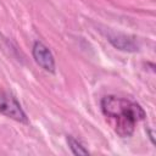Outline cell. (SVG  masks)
<instances>
[{
	"label": "cell",
	"mask_w": 156,
	"mask_h": 156,
	"mask_svg": "<svg viewBox=\"0 0 156 156\" xmlns=\"http://www.w3.org/2000/svg\"><path fill=\"white\" fill-rule=\"evenodd\" d=\"M101 110L115 132L122 138L130 136L135 124L145 117L144 110L136 102L117 96L104 98L101 100Z\"/></svg>",
	"instance_id": "cell-1"
},
{
	"label": "cell",
	"mask_w": 156,
	"mask_h": 156,
	"mask_svg": "<svg viewBox=\"0 0 156 156\" xmlns=\"http://www.w3.org/2000/svg\"><path fill=\"white\" fill-rule=\"evenodd\" d=\"M0 112L15 121L27 122L26 113L21 108L20 102L7 93H0Z\"/></svg>",
	"instance_id": "cell-2"
},
{
	"label": "cell",
	"mask_w": 156,
	"mask_h": 156,
	"mask_svg": "<svg viewBox=\"0 0 156 156\" xmlns=\"http://www.w3.org/2000/svg\"><path fill=\"white\" fill-rule=\"evenodd\" d=\"M33 57L35 60V62L43 67L45 71H50L54 72L55 68V61L52 57V54L50 52V50L40 41L34 43L33 45Z\"/></svg>",
	"instance_id": "cell-3"
},
{
	"label": "cell",
	"mask_w": 156,
	"mask_h": 156,
	"mask_svg": "<svg viewBox=\"0 0 156 156\" xmlns=\"http://www.w3.org/2000/svg\"><path fill=\"white\" fill-rule=\"evenodd\" d=\"M108 40L119 50H128V51H133L136 49L135 43L129 39L126 35H121V34H115V35H108Z\"/></svg>",
	"instance_id": "cell-4"
},
{
	"label": "cell",
	"mask_w": 156,
	"mask_h": 156,
	"mask_svg": "<svg viewBox=\"0 0 156 156\" xmlns=\"http://www.w3.org/2000/svg\"><path fill=\"white\" fill-rule=\"evenodd\" d=\"M67 143H68L69 149L72 150V152L74 155H88L89 154L88 150L84 149V146L80 143H78L76 139H73L72 136H67Z\"/></svg>",
	"instance_id": "cell-5"
}]
</instances>
